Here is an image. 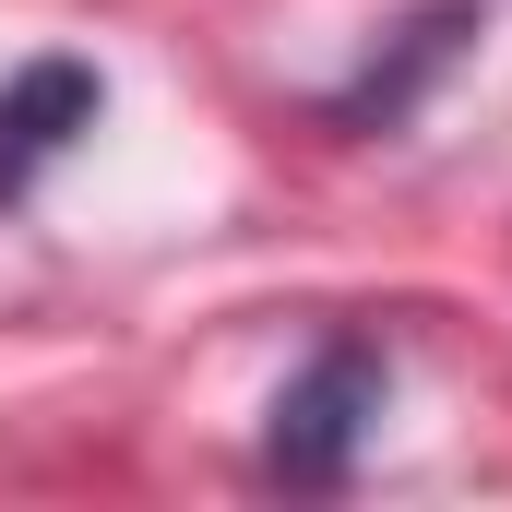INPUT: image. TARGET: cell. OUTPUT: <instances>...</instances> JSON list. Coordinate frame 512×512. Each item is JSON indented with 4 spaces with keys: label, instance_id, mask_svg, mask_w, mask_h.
Wrapping results in <instances>:
<instances>
[{
    "label": "cell",
    "instance_id": "1",
    "mask_svg": "<svg viewBox=\"0 0 512 512\" xmlns=\"http://www.w3.org/2000/svg\"><path fill=\"white\" fill-rule=\"evenodd\" d=\"M393 370L370 346H322L298 382L274 393V429H262V465L286 477V489H346V465H358V441H370V417H382Z\"/></svg>",
    "mask_w": 512,
    "mask_h": 512
},
{
    "label": "cell",
    "instance_id": "2",
    "mask_svg": "<svg viewBox=\"0 0 512 512\" xmlns=\"http://www.w3.org/2000/svg\"><path fill=\"white\" fill-rule=\"evenodd\" d=\"M108 108V84L84 72V60H24L12 84H0V203H24L36 179H48V155H72L84 131Z\"/></svg>",
    "mask_w": 512,
    "mask_h": 512
},
{
    "label": "cell",
    "instance_id": "3",
    "mask_svg": "<svg viewBox=\"0 0 512 512\" xmlns=\"http://www.w3.org/2000/svg\"><path fill=\"white\" fill-rule=\"evenodd\" d=\"M453 48H465V12H417V24H405V48H393V72L370 60V72H358V84H346L334 108H346V120H405V96H417V72H441Z\"/></svg>",
    "mask_w": 512,
    "mask_h": 512
}]
</instances>
